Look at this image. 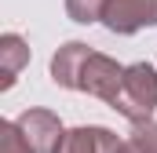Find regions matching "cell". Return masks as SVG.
<instances>
[{
  "instance_id": "obj_1",
  "label": "cell",
  "mask_w": 157,
  "mask_h": 153,
  "mask_svg": "<svg viewBox=\"0 0 157 153\" xmlns=\"http://www.w3.org/2000/svg\"><path fill=\"white\" fill-rule=\"evenodd\" d=\"M121 117H128L132 124H146L157 110V69L150 62H135L124 66V80H121L117 99L110 102Z\"/></svg>"
},
{
  "instance_id": "obj_2",
  "label": "cell",
  "mask_w": 157,
  "mask_h": 153,
  "mask_svg": "<svg viewBox=\"0 0 157 153\" xmlns=\"http://www.w3.org/2000/svg\"><path fill=\"white\" fill-rule=\"evenodd\" d=\"M102 22L110 33H139L143 26H157V0H110Z\"/></svg>"
},
{
  "instance_id": "obj_3",
  "label": "cell",
  "mask_w": 157,
  "mask_h": 153,
  "mask_svg": "<svg viewBox=\"0 0 157 153\" xmlns=\"http://www.w3.org/2000/svg\"><path fill=\"white\" fill-rule=\"evenodd\" d=\"M121 80H124V66H117L110 55H91L88 58V66H84V73H80V84L77 91H88V95H95V99H102V102H113L121 91Z\"/></svg>"
},
{
  "instance_id": "obj_4",
  "label": "cell",
  "mask_w": 157,
  "mask_h": 153,
  "mask_svg": "<svg viewBox=\"0 0 157 153\" xmlns=\"http://www.w3.org/2000/svg\"><path fill=\"white\" fill-rule=\"evenodd\" d=\"M15 124H18V131L26 135V142L37 153H55L59 142H62V135H66L62 124H59V117L48 113V110H26Z\"/></svg>"
},
{
  "instance_id": "obj_5",
  "label": "cell",
  "mask_w": 157,
  "mask_h": 153,
  "mask_svg": "<svg viewBox=\"0 0 157 153\" xmlns=\"http://www.w3.org/2000/svg\"><path fill=\"white\" fill-rule=\"evenodd\" d=\"M91 55H95V51H91L88 44H80V40L62 44V47L55 51V58H51V80H55L59 88H73V91H77L80 73H84V66H88Z\"/></svg>"
},
{
  "instance_id": "obj_6",
  "label": "cell",
  "mask_w": 157,
  "mask_h": 153,
  "mask_svg": "<svg viewBox=\"0 0 157 153\" xmlns=\"http://www.w3.org/2000/svg\"><path fill=\"white\" fill-rule=\"evenodd\" d=\"M121 139L110 128H73L62 135L55 153H117Z\"/></svg>"
},
{
  "instance_id": "obj_7",
  "label": "cell",
  "mask_w": 157,
  "mask_h": 153,
  "mask_svg": "<svg viewBox=\"0 0 157 153\" xmlns=\"http://www.w3.org/2000/svg\"><path fill=\"white\" fill-rule=\"evenodd\" d=\"M26 66H29V44L18 33H4L0 37V88L7 91Z\"/></svg>"
},
{
  "instance_id": "obj_8",
  "label": "cell",
  "mask_w": 157,
  "mask_h": 153,
  "mask_svg": "<svg viewBox=\"0 0 157 153\" xmlns=\"http://www.w3.org/2000/svg\"><path fill=\"white\" fill-rule=\"evenodd\" d=\"M117 153H157V124L146 120V124H135L132 135L121 142Z\"/></svg>"
},
{
  "instance_id": "obj_9",
  "label": "cell",
  "mask_w": 157,
  "mask_h": 153,
  "mask_svg": "<svg viewBox=\"0 0 157 153\" xmlns=\"http://www.w3.org/2000/svg\"><path fill=\"white\" fill-rule=\"evenodd\" d=\"M106 4H110V0H66V15H70L73 22H80V26H88V22H102Z\"/></svg>"
},
{
  "instance_id": "obj_10",
  "label": "cell",
  "mask_w": 157,
  "mask_h": 153,
  "mask_svg": "<svg viewBox=\"0 0 157 153\" xmlns=\"http://www.w3.org/2000/svg\"><path fill=\"white\" fill-rule=\"evenodd\" d=\"M0 153H37V150L26 142V135L18 131L15 120H4L0 124Z\"/></svg>"
}]
</instances>
